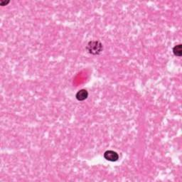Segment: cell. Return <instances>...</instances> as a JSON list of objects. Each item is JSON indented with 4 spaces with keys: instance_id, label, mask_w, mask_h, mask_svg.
I'll use <instances>...</instances> for the list:
<instances>
[{
    "instance_id": "6da1fadb",
    "label": "cell",
    "mask_w": 182,
    "mask_h": 182,
    "mask_svg": "<svg viewBox=\"0 0 182 182\" xmlns=\"http://www.w3.org/2000/svg\"><path fill=\"white\" fill-rule=\"evenodd\" d=\"M102 44L98 41H92L87 45L86 49L89 53L93 55H98L102 51Z\"/></svg>"
},
{
    "instance_id": "7a4b0ae2",
    "label": "cell",
    "mask_w": 182,
    "mask_h": 182,
    "mask_svg": "<svg viewBox=\"0 0 182 182\" xmlns=\"http://www.w3.org/2000/svg\"><path fill=\"white\" fill-rule=\"evenodd\" d=\"M104 157L107 161H116L118 160L119 155H118V154L114 152V151L109 150V151H106V152H105Z\"/></svg>"
},
{
    "instance_id": "3957f363",
    "label": "cell",
    "mask_w": 182,
    "mask_h": 182,
    "mask_svg": "<svg viewBox=\"0 0 182 182\" xmlns=\"http://www.w3.org/2000/svg\"><path fill=\"white\" fill-rule=\"evenodd\" d=\"M88 96V93L86 90H81L76 93V99L79 101H83L87 99Z\"/></svg>"
},
{
    "instance_id": "277c9868",
    "label": "cell",
    "mask_w": 182,
    "mask_h": 182,
    "mask_svg": "<svg viewBox=\"0 0 182 182\" xmlns=\"http://www.w3.org/2000/svg\"><path fill=\"white\" fill-rule=\"evenodd\" d=\"M173 53L176 56H181L182 53V49H181V45L179 44L174 47L173 48Z\"/></svg>"
}]
</instances>
